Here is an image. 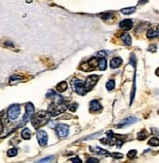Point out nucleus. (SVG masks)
<instances>
[{
  "mask_svg": "<svg viewBox=\"0 0 159 163\" xmlns=\"http://www.w3.org/2000/svg\"><path fill=\"white\" fill-rule=\"evenodd\" d=\"M51 116L52 115L49 111H39L33 115V117H31V124L35 129L40 128L50 120Z\"/></svg>",
  "mask_w": 159,
  "mask_h": 163,
  "instance_id": "nucleus-1",
  "label": "nucleus"
},
{
  "mask_svg": "<svg viewBox=\"0 0 159 163\" xmlns=\"http://www.w3.org/2000/svg\"><path fill=\"white\" fill-rule=\"evenodd\" d=\"M98 80H99V76H98V75H95V74L89 75V76L87 77L86 80H85V82H84V90H85L86 93L87 92H89L90 90H92V88L96 85Z\"/></svg>",
  "mask_w": 159,
  "mask_h": 163,
  "instance_id": "nucleus-2",
  "label": "nucleus"
},
{
  "mask_svg": "<svg viewBox=\"0 0 159 163\" xmlns=\"http://www.w3.org/2000/svg\"><path fill=\"white\" fill-rule=\"evenodd\" d=\"M20 113H21V106L19 104H13L8 109V117L12 121L16 120L20 116Z\"/></svg>",
  "mask_w": 159,
  "mask_h": 163,
  "instance_id": "nucleus-3",
  "label": "nucleus"
},
{
  "mask_svg": "<svg viewBox=\"0 0 159 163\" xmlns=\"http://www.w3.org/2000/svg\"><path fill=\"white\" fill-rule=\"evenodd\" d=\"M71 87H72V89L75 91L77 94H79V95H85L86 92L84 90V82L82 80L80 79H72L71 81Z\"/></svg>",
  "mask_w": 159,
  "mask_h": 163,
  "instance_id": "nucleus-4",
  "label": "nucleus"
},
{
  "mask_svg": "<svg viewBox=\"0 0 159 163\" xmlns=\"http://www.w3.org/2000/svg\"><path fill=\"white\" fill-rule=\"evenodd\" d=\"M34 113V107H33V104H31V103H28L26 106H25V113L24 115V118H23V122H22V125H24V123H26V122L32 117V115Z\"/></svg>",
  "mask_w": 159,
  "mask_h": 163,
  "instance_id": "nucleus-5",
  "label": "nucleus"
},
{
  "mask_svg": "<svg viewBox=\"0 0 159 163\" xmlns=\"http://www.w3.org/2000/svg\"><path fill=\"white\" fill-rule=\"evenodd\" d=\"M36 137H37V141L38 144L41 146H45L48 143V135L46 131L44 130H38L37 133H36Z\"/></svg>",
  "mask_w": 159,
  "mask_h": 163,
  "instance_id": "nucleus-6",
  "label": "nucleus"
},
{
  "mask_svg": "<svg viewBox=\"0 0 159 163\" xmlns=\"http://www.w3.org/2000/svg\"><path fill=\"white\" fill-rule=\"evenodd\" d=\"M136 122H138V118L134 117V116H130V117H126L122 120L118 125H116V128L121 129L124 128V127H127V126H130V125L134 124Z\"/></svg>",
  "mask_w": 159,
  "mask_h": 163,
  "instance_id": "nucleus-7",
  "label": "nucleus"
},
{
  "mask_svg": "<svg viewBox=\"0 0 159 163\" xmlns=\"http://www.w3.org/2000/svg\"><path fill=\"white\" fill-rule=\"evenodd\" d=\"M68 126L66 124H59L57 127H56V131H57V134L59 136L60 138H66L68 135Z\"/></svg>",
  "mask_w": 159,
  "mask_h": 163,
  "instance_id": "nucleus-8",
  "label": "nucleus"
},
{
  "mask_svg": "<svg viewBox=\"0 0 159 163\" xmlns=\"http://www.w3.org/2000/svg\"><path fill=\"white\" fill-rule=\"evenodd\" d=\"M119 27H120L122 29H124V30H129V29H131L132 27H133V22H132V20H130V19L123 20V21L120 22Z\"/></svg>",
  "mask_w": 159,
  "mask_h": 163,
  "instance_id": "nucleus-9",
  "label": "nucleus"
},
{
  "mask_svg": "<svg viewBox=\"0 0 159 163\" xmlns=\"http://www.w3.org/2000/svg\"><path fill=\"white\" fill-rule=\"evenodd\" d=\"M102 109V104L98 100H93L90 103V111H99Z\"/></svg>",
  "mask_w": 159,
  "mask_h": 163,
  "instance_id": "nucleus-10",
  "label": "nucleus"
},
{
  "mask_svg": "<svg viewBox=\"0 0 159 163\" xmlns=\"http://www.w3.org/2000/svg\"><path fill=\"white\" fill-rule=\"evenodd\" d=\"M122 59L121 58H113L110 62V67L111 69H116L119 66H121Z\"/></svg>",
  "mask_w": 159,
  "mask_h": 163,
  "instance_id": "nucleus-11",
  "label": "nucleus"
},
{
  "mask_svg": "<svg viewBox=\"0 0 159 163\" xmlns=\"http://www.w3.org/2000/svg\"><path fill=\"white\" fill-rule=\"evenodd\" d=\"M90 150H92L93 153H98V154H100V155H104V156L109 155V153H107L105 149H100V148H90Z\"/></svg>",
  "mask_w": 159,
  "mask_h": 163,
  "instance_id": "nucleus-12",
  "label": "nucleus"
},
{
  "mask_svg": "<svg viewBox=\"0 0 159 163\" xmlns=\"http://www.w3.org/2000/svg\"><path fill=\"white\" fill-rule=\"evenodd\" d=\"M121 40L123 41V43H124L125 45H128V46L131 45L132 38H131V36H130L129 33H123L121 36Z\"/></svg>",
  "mask_w": 159,
  "mask_h": 163,
  "instance_id": "nucleus-13",
  "label": "nucleus"
},
{
  "mask_svg": "<svg viewBox=\"0 0 159 163\" xmlns=\"http://www.w3.org/2000/svg\"><path fill=\"white\" fill-rule=\"evenodd\" d=\"M146 36H147V38L149 39H153L157 37L158 36V33H157V30L154 29V28H149L147 32H146Z\"/></svg>",
  "mask_w": 159,
  "mask_h": 163,
  "instance_id": "nucleus-14",
  "label": "nucleus"
},
{
  "mask_svg": "<svg viewBox=\"0 0 159 163\" xmlns=\"http://www.w3.org/2000/svg\"><path fill=\"white\" fill-rule=\"evenodd\" d=\"M22 138L24 140H29L31 138V132L28 128H24L22 131Z\"/></svg>",
  "mask_w": 159,
  "mask_h": 163,
  "instance_id": "nucleus-15",
  "label": "nucleus"
},
{
  "mask_svg": "<svg viewBox=\"0 0 159 163\" xmlns=\"http://www.w3.org/2000/svg\"><path fill=\"white\" fill-rule=\"evenodd\" d=\"M107 59L105 58H103V59L99 60V64H98V66H99V70H104L107 69Z\"/></svg>",
  "mask_w": 159,
  "mask_h": 163,
  "instance_id": "nucleus-16",
  "label": "nucleus"
},
{
  "mask_svg": "<svg viewBox=\"0 0 159 163\" xmlns=\"http://www.w3.org/2000/svg\"><path fill=\"white\" fill-rule=\"evenodd\" d=\"M66 89H67V83H66V81H62V82H61L60 84L57 85V90H58V92H60V93L65 92Z\"/></svg>",
  "mask_w": 159,
  "mask_h": 163,
  "instance_id": "nucleus-17",
  "label": "nucleus"
},
{
  "mask_svg": "<svg viewBox=\"0 0 159 163\" xmlns=\"http://www.w3.org/2000/svg\"><path fill=\"white\" fill-rule=\"evenodd\" d=\"M147 136H149V133L146 132L145 130H142L138 134V140L139 141H144V140H145L147 138Z\"/></svg>",
  "mask_w": 159,
  "mask_h": 163,
  "instance_id": "nucleus-18",
  "label": "nucleus"
},
{
  "mask_svg": "<svg viewBox=\"0 0 159 163\" xmlns=\"http://www.w3.org/2000/svg\"><path fill=\"white\" fill-rule=\"evenodd\" d=\"M98 64H99V59H98V58H92V59L88 62V65L90 66V67L92 70L98 66Z\"/></svg>",
  "mask_w": 159,
  "mask_h": 163,
  "instance_id": "nucleus-19",
  "label": "nucleus"
},
{
  "mask_svg": "<svg viewBox=\"0 0 159 163\" xmlns=\"http://www.w3.org/2000/svg\"><path fill=\"white\" fill-rule=\"evenodd\" d=\"M149 145L151 146H159V139L156 137H153L149 141Z\"/></svg>",
  "mask_w": 159,
  "mask_h": 163,
  "instance_id": "nucleus-20",
  "label": "nucleus"
},
{
  "mask_svg": "<svg viewBox=\"0 0 159 163\" xmlns=\"http://www.w3.org/2000/svg\"><path fill=\"white\" fill-rule=\"evenodd\" d=\"M136 10L135 7H129V8H124V9H122L121 10V13L124 15H129V14H132V13H134Z\"/></svg>",
  "mask_w": 159,
  "mask_h": 163,
  "instance_id": "nucleus-21",
  "label": "nucleus"
},
{
  "mask_svg": "<svg viewBox=\"0 0 159 163\" xmlns=\"http://www.w3.org/2000/svg\"><path fill=\"white\" fill-rule=\"evenodd\" d=\"M17 154H18V149H16V148L10 149L7 153V155L9 156V157H14V156H16Z\"/></svg>",
  "mask_w": 159,
  "mask_h": 163,
  "instance_id": "nucleus-22",
  "label": "nucleus"
},
{
  "mask_svg": "<svg viewBox=\"0 0 159 163\" xmlns=\"http://www.w3.org/2000/svg\"><path fill=\"white\" fill-rule=\"evenodd\" d=\"M114 86H115V82H114V80H108L107 82V85H105V87H107V89L108 91H111L112 89L114 88Z\"/></svg>",
  "mask_w": 159,
  "mask_h": 163,
  "instance_id": "nucleus-23",
  "label": "nucleus"
},
{
  "mask_svg": "<svg viewBox=\"0 0 159 163\" xmlns=\"http://www.w3.org/2000/svg\"><path fill=\"white\" fill-rule=\"evenodd\" d=\"M23 79V77L21 75H18V74H14L10 77V81L11 82H14V81H17V80H21Z\"/></svg>",
  "mask_w": 159,
  "mask_h": 163,
  "instance_id": "nucleus-24",
  "label": "nucleus"
},
{
  "mask_svg": "<svg viewBox=\"0 0 159 163\" xmlns=\"http://www.w3.org/2000/svg\"><path fill=\"white\" fill-rule=\"evenodd\" d=\"M136 155H137V150H135V149L130 150V151L128 153V154H127L128 158H133V157H135Z\"/></svg>",
  "mask_w": 159,
  "mask_h": 163,
  "instance_id": "nucleus-25",
  "label": "nucleus"
},
{
  "mask_svg": "<svg viewBox=\"0 0 159 163\" xmlns=\"http://www.w3.org/2000/svg\"><path fill=\"white\" fill-rule=\"evenodd\" d=\"M77 108H78V104H76V103H73V104H71L68 107V109L70 111H75L77 109Z\"/></svg>",
  "mask_w": 159,
  "mask_h": 163,
  "instance_id": "nucleus-26",
  "label": "nucleus"
},
{
  "mask_svg": "<svg viewBox=\"0 0 159 163\" xmlns=\"http://www.w3.org/2000/svg\"><path fill=\"white\" fill-rule=\"evenodd\" d=\"M109 155H110L111 157H113V158H122V157H123V154H122V153H110Z\"/></svg>",
  "mask_w": 159,
  "mask_h": 163,
  "instance_id": "nucleus-27",
  "label": "nucleus"
},
{
  "mask_svg": "<svg viewBox=\"0 0 159 163\" xmlns=\"http://www.w3.org/2000/svg\"><path fill=\"white\" fill-rule=\"evenodd\" d=\"M112 17V14L111 13H104V14H102V19L103 20H107L109 18Z\"/></svg>",
  "mask_w": 159,
  "mask_h": 163,
  "instance_id": "nucleus-28",
  "label": "nucleus"
},
{
  "mask_svg": "<svg viewBox=\"0 0 159 163\" xmlns=\"http://www.w3.org/2000/svg\"><path fill=\"white\" fill-rule=\"evenodd\" d=\"M98 56L100 57V59L105 58V56H107V52H105V51H100V52L98 53Z\"/></svg>",
  "mask_w": 159,
  "mask_h": 163,
  "instance_id": "nucleus-29",
  "label": "nucleus"
},
{
  "mask_svg": "<svg viewBox=\"0 0 159 163\" xmlns=\"http://www.w3.org/2000/svg\"><path fill=\"white\" fill-rule=\"evenodd\" d=\"M53 158V156H48V157H46V158H43L42 160H40L38 163H46V162H48V161H50V160L52 159Z\"/></svg>",
  "mask_w": 159,
  "mask_h": 163,
  "instance_id": "nucleus-30",
  "label": "nucleus"
},
{
  "mask_svg": "<svg viewBox=\"0 0 159 163\" xmlns=\"http://www.w3.org/2000/svg\"><path fill=\"white\" fill-rule=\"evenodd\" d=\"M81 69H82L83 70H85V71H88V70H92V69L90 67V66H89L88 64H83V66H82Z\"/></svg>",
  "mask_w": 159,
  "mask_h": 163,
  "instance_id": "nucleus-31",
  "label": "nucleus"
},
{
  "mask_svg": "<svg viewBox=\"0 0 159 163\" xmlns=\"http://www.w3.org/2000/svg\"><path fill=\"white\" fill-rule=\"evenodd\" d=\"M70 161H71L72 163H82V161H81V159H80L79 157H74V158H71Z\"/></svg>",
  "mask_w": 159,
  "mask_h": 163,
  "instance_id": "nucleus-32",
  "label": "nucleus"
},
{
  "mask_svg": "<svg viewBox=\"0 0 159 163\" xmlns=\"http://www.w3.org/2000/svg\"><path fill=\"white\" fill-rule=\"evenodd\" d=\"M86 163H99V159H97V158H89Z\"/></svg>",
  "mask_w": 159,
  "mask_h": 163,
  "instance_id": "nucleus-33",
  "label": "nucleus"
},
{
  "mask_svg": "<svg viewBox=\"0 0 159 163\" xmlns=\"http://www.w3.org/2000/svg\"><path fill=\"white\" fill-rule=\"evenodd\" d=\"M149 51H151V52H155V51H156V46H155V45L149 46Z\"/></svg>",
  "mask_w": 159,
  "mask_h": 163,
  "instance_id": "nucleus-34",
  "label": "nucleus"
},
{
  "mask_svg": "<svg viewBox=\"0 0 159 163\" xmlns=\"http://www.w3.org/2000/svg\"><path fill=\"white\" fill-rule=\"evenodd\" d=\"M3 132V124H2V122L0 121V134Z\"/></svg>",
  "mask_w": 159,
  "mask_h": 163,
  "instance_id": "nucleus-35",
  "label": "nucleus"
},
{
  "mask_svg": "<svg viewBox=\"0 0 159 163\" xmlns=\"http://www.w3.org/2000/svg\"><path fill=\"white\" fill-rule=\"evenodd\" d=\"M155 73H156V75H157V76H159V67L157 69V70H156Z\"/></svg>",
  "mask_w": 159,
  "mask_h": 163,
  "instance_id": "nucleus-36",
  "label": "nucleus"
},
{
  "mask_svg": "<svg viewBox=\"0 0 159 163\" xmlns=\"http://www.w3.org/2000/svg\"><path fill=\"white\" fill-rule=\"evenodd\" d=\"M157 33H158V36H159V27H158V29H157Z\"/></svg>",
  "mask_w": 159,
  "mask_h": 163,
  "instance_id": "nucleus-37",
  "label": "nucleus"
},
{
  "mask_svg": "<svg viewBox=\"0 0 159 163\" xmlns=\"http://www.w3.org/2000/svg\"><path fill=\"white\" fill-rule=\"evenodd\" d=\"M158 114H159V111H158Z\"/></svg>",
  "mask_w": 159,
  "mask_h": 163,
  "instance_id": "nucleus-38",
  "label": "nucleus"
}]
</instances>
